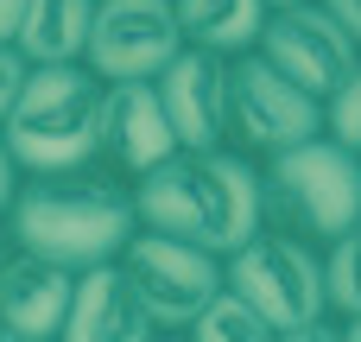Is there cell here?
Returning a JSON list of instances; mask_svg holds the SVG:
<instances>
[{
	"label": "cell",
	"mask_w": 361,
	"mask_h": 342,
	"mask_svg": "<svg viewBox=\"0 0 361 342\" xmlns=\"http://www.w3.org/2000/svg\"><path fill=\"white\" fill-rule=\"evenodd\" d=\"M121 267L133 273V286H140V298H146V311H152L159 330H190L197 311L228 286V260L222 254H209V248H197L184 235L146 228V222L133 228Z\"/></svg>",
	"instance_id": "obj_6"
},
{
	"label": "cell",
	"mask_w": 361,
	"mask_h": 342,
	"mask_svg": "<svg viewBox=\"0 0 361 342\" xmlns=\"http://www.w3.org/2000/svg\"><path fill=\"white\" fill-rule=\"evenodd\" d=\"M324 279H330V311L361 317V222L324 248Z\"/></svg>",
	"instance_id": "obj_17"
},
{
	"label": "cell",
	"mask_w": 361,
	"mask_h": 342,
	"mask_svg": "<svg viewBox=\"0 0 361 342\" xmlns=\"http://www.w3.org/2000/svg\"><path fill=\"white\" fill-rule=\"evenodd\" d=\"M260 203L267 228L330 248L361 222V152L336 133H311L273 159H260Z\"/></svg>",
	"instance_id": "obj_3"
},
{
	"label": "cell",
	"mask_w": 361,
	"mask_h": 342,
	"mask_svg": "<svg viewBox=\"0 0 361 342\" xmlns=\"http://www.w3.org/2000/svg\"><path fill=\"white\" fill-rule=\"evenodd\" d=\"M267 0H178V19H184V44H203V51H222V57H241L260 44L267 32Z\"/></svg>",
	"instance_id": "obj_15"
},
{
	"label": "cell",
	"mask_w": 361,
	"mask_h": 342,
	"mask_svg": "<svg viewBox=\"0 0 361 342\" xmlns=\"http://www.w3.org/2000/svg\"><path fill=\"white\" fill-rule=\"evenodd\" d=\"M70 292H76V273L6 241L0 254V336L19 342H44L63 336V317H70Z\"/></svg>",
	"instance_id": "obj_12"
},
{
	"label": "cell",
	"mask_w": 361,
	"mask_h": 342,
	"mask_svg": "<svg viewBox=\"0 0 361 342\" xmlns=\"http://www.w3.org/2000/svg\"><path fill=\"white\" fill-rule=\"evenodd\" d=\"M19 184H25V165H19V152L6 146V133H0V222L13 216V203H19Z\"/></svg>",
	"instance_id": "obj_20"
},
{
	"label": "cell",
	"mask_w": 361,
	"mask_h": 342,
	"mask_svg": "<svg viewBox=\"0 0 361 342\" xmlns=\"http://www.w3.org/2000/svg\"><path fill=\"white\" fill-rule=\"evenodd\" d=\"M267 63H279L298 89H311V95H336L343 83H349V70L361 63V38L324 6V0H305V6H279V13H267V32H260V44H254Z\"/></svg>",
	"instance_id": "obj_8"
},
{
	"label": "cell",
	"mask_w": 361,
	"mask_h": 342,
	"mask_svg": "<svg viewBox=\"0 0 361 342\" xmlns=\"http://www.w3.org/2000/svg\"><path fill=\"white\" fill-rule=\"evenodd\" d=\"M25 76H32V57H25L13 38H0V127H6V114L19 108V95H25Z\"/></svg>",
	"instance_id": "obj_19"
},
{
	"label": "cell",
	"mask_w": 361,
	"mask_h": 342,
	"mask_svg": "<svg viewBox=\"0 0 361 342\" xmlns=\"http://www.w3.org/2000/svg\"><path fill=\"white\" fill-rule=\"evenodd\" d=\"M6 241H13V235H6V222H0V254H6Z\"/></svg>",
	"instance_id": "obj_25"
},
{
	"label": "cell",
	"mask_w": 361,
	"mask_h": 342,
	"mask_svg": "<svg viewBox=\"0 0 361 342\" xmlns=\"http://www.w3.org/2000/svg\"><path fill=\"white\" fill-rule=\"evenodd\" d=\"M324 133V95L298 89L279 63H267L260 51L235 57V114H228V146L273 159L298 140Z\"/></svg>",
	"instance_id": "obj_7"
},
{
	"label": "cell",
	"mask_w": 361,
	"mask_h": 342,
	"mask_svg": "<svg viewBox=\"0 0 361 342\" xmlns=\"http://www.w3.org/2000/svg\"><path fill=\"white\" fill-rule=\"evenodd\" d=\"M165 114L178 127V146H228V114H235V57L184 44L159 76Z\"/></svg>",
	"instance_id": "obj_11"
},
{
	"label": "cell",
	"mask_w": 361,
	"mask_h": 342,
	"mask_svg": "<svg viewBox=\"0 0 361 342\" xmlns=\"http://www.w3.org/2000/svg\"><path fill=\"white\" fill-rule=\"evenodd\" d=\"M267 6H273V13H279V6H305V0H267Z\"/></svg>",
	"instance_id": "obj_24"
},
{
	"label": "cell",
	"mask_w": 361,
	"mask_h": 342,
	"mask_svg": "<svg viewBox=\"0 0 361 342\" xmlns=\"http://www.w3.org/2000/svg\"><path fill=\"white\" fill-rule=\"evenodd\" d=\"M190 336H209V342H273V324H267V317H260L235 286H222V292L197 311Z\"/></svg>",
	"instance_id": "obj_16"
},
{
	"label": "cell",
	"mask_w": 361,
	"mask_h": 342,
	"mask_svg": "<svg viewBox=\"0 0 361 342\" xmlns=\"http://www.w3.org/2000/svg\"><path fill=\"white\" fill-rule=\"evenodd\" d=\"M6 146L25 171H70L95 159L102 140V76L89 63H32L19 108L6 114Z\"/></svg>",
	"instance_id": "obj_4"
},
{
	"label": "cell",
	"mask_w": 361,
	"mask_h": 342,
	"mask_svg": "<svg viewBox=\"0 0 361 342\" xmlns=\"http://www.w3.org/2000/svg\"><path fill=\"white\" fill-rule=\"evenodd\" d=\"M89 25H95V0H25V19H19L13 44L32 63H82Z\"/></svg>",
	"instance_id": "obj_14"
},
{
	"label": "cell",
	"mask_w": 361,
	"mask_h": 342,
	"mask_svg": "<svg viewBox=\"0 0 361 342\" xmlns=\"http://www.w3.org/2000/svg\"><path fill=\"white\" fill-rule=\"evenodd\" d=\"M140 228V190L108 171L102 159L70 165V171H25L19 203L6 216V235L70 273L121 260Z\"/></svg>",
	"instance_id": "obj_1"
},
{
	"label": "cell",
	"mask_w": 361,
	"mask_h": 342,
	"mask_svg": "<svg viewBox=\"0 0 361 342\" xmlns=\"http://www.w3.org/2000/svg\"><path fill=\"white\" fill-rule=\"evenodd\" d=\"M140 222L184 235L209 254H235L247 235L267 228V203H260V159L241 146H178L159 171H146L140 184Z\"/></svg>",
	"instance_id": "obj_2"
},
{
	"label": "cell",
	"mask_w": 361,
	"mask_h": 342,
	"mask_svg": "<svg viewBox=\"0 0 361 342\" xmlns=\"http://www.w3.org/2000/svg\"><path fill=\"white\" fill-rule=\"evenodd\" d=\"M228 286L273 324V336H330L343 330L330 311L324 248L298 241L286 228H260L228 254Z\"/></svg>",
	"instance_id": "obj_5"
},
{
	"label": "cell",
	"mask_w": 361,
	"mask_h": 342,
	"mask_svg": "<svg viewBox=\"0 0 361 342\" xmlns=\"http://www.w3.org/2000/svg\"><path fill=\"white\" fill-rule=\"evenodd\" d=\"M178 51H184L178 0H95V25H89L82 63H89L102 83L159 76Z\"/></svg>",
	"instance_id": "obj_9"
},
{
	"label": "cell",
	"mask_w": 361,
	"mask_h": 342,
	"mask_svg": "<svg viewBox=\"0 0 361 342\" xmlns=\"http://www.w3.org/2000/svg\"><path fill=\"white\" fill-rule=\"evenodd\" d=\"M19 19H25V0H0V38H19Z\"/></svg>",
	"instance_id": "obj_21"
},
{
	"label": "cell",
	"mask_w": 361,
	"mask_h": 342,
	"mask_svg": "<svg viewBox=\"0 0 361 342\" xmlns=\"http://www.w3.org/2000/svg\"><path fill=\"white\" fill-rule=\"evenodd\" d=\"M324 133H336L343 146H355V152H361V63L349 70V83L324 102Z\"/></svg>",
	"instance_id": "obj_18"
},
{
	"label": "cell",
	"mask_w": 361,
	"mask_h": 342,
	"mask_svg": "<svg viewBox=\"0 0 361 342\" xmlns=\"http://www.w3.org/2000/svg\"><path fill=\"white\" fill-rule=\"evenodd\" d=\"M336 324H343V336H349V342H361V317H336Z\"/></svg>",
	"instance_id": "obj_23"
},
{
	"label": "cell",
	"mask_w": 361,
	"mask_h": 342,
	"mask_svg": "<svg viewBox=\"0 0 361 342\" xmlns=\"http://www.w3.org/2000/svg\"><path fill=\"white\" fill-rule=\"evenodd\" d=\"M178 152V127L165 114V95L152 76H121V83H102V140H95V159L108 171H121L127 184H140L146 171H159L165 159Z\"/></svg>",
	"instance_id": "obj_10"
},
{
	"label": "cell",
	"mask_w": 361,
	"mask_h": 342,
	"mask_svg": "<svg viewBox=\"0 0 361 342\" xmlns=\"http://www.w3.org/2000/svg\"><path fill=\"white\" fill-rule=\"evenodd\" d=\"M324 6H330V13H336V19H343V25L361 38V0H324Z\"/></svg>",
	"instance_id": "obj_22"
},
{
	"label": "cell",
	"mask_w": 361,
	"mask_h": 342,
	"mask_svg": "<svg viewBox=\"0 0 361 342\" xmlns=\"http://www.w3.org/2000/svg\"><path fill=\"white\" fill-rule=\"evenodd\" d=\"M152 311L133 286V273L121 260H102V267H82L76 273V292H70V317H63V342H140L152 336Z\"/></svg>",
	"instance_id": "obj_13"
}]
</instances>
